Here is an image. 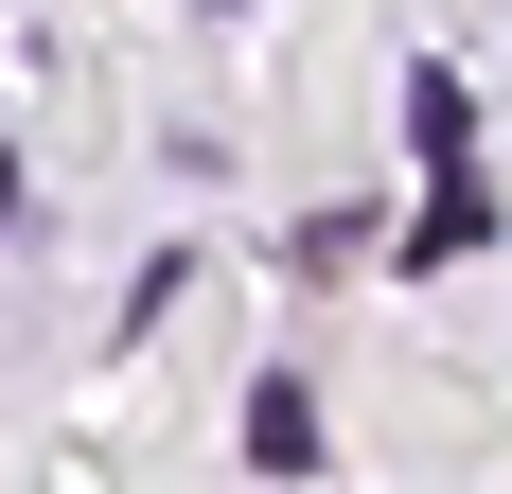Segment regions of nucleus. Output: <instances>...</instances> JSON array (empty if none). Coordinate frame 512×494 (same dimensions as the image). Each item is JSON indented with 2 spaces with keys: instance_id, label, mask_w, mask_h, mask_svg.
<instances>
[{
  "instance_id": "f257e3e1",
  "label": "nucleus",
  "mask_w": 512,
  "mask_h": 494,
  "mask_svg": "<svg viewBox=\"0 0 512 494\" xmlns=\"http://www.w3.org/2000/svg\"><path fill=\"white\" fill-rule=\"evenodd\" d=\"M248 459H265V477H301V459H318V389H301V371H265V389H248Z\"/></svg>"
},
{
  "instance_id": "f03ea898",
  "label": "nucleus",
  "mask_w": 512,
  "mask_h": 494,
  "mask_svg": "<svg viewBox=\"0 0 512 494\" xmlns=\"http://www.w3.org/2000/svg\"><path fill=\"white\" fill-rule=\"evenodd\" d=\"M477 230H495V195H477V177H424V230H407V265H460Z\"/></svg>"
},
{
  "instance_id": "7ed1b4c3",
  "label": "nucleus",
  "mask_w": 512,
  "mask_h": 494,
  "mask_svg": "<svg viewBox=\"0 0 512 494\" xmlns=\"http://www.w3.org/2000/svg\"><path fill=\"white\" fill-rule=\"evenodd\" d=\"M407 142H424V177H460V71H407Z\"/></svg>"
}]
</instances>
